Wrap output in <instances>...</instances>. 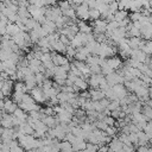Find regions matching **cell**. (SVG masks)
Returning a JSON list of instances; mask_svg holds the SVG:
<instances>
[{
  "mask_svg": "<svg viewBox=\"0 0 152 152\" xmlns=\"http://www.w3.org/2000/svg\"><path fill=\"white\" fill-rule=\"evenodd\" d=\"M10 142L1 141L0 142V152H10Z\"/></svg>",
  "mask_w": 152,
  "mask_h": 152,
  "instance_id": "74e56055",
  "label": "cell"
},
{
  "mask_svg": "<svg viewBox=\"0 0 152 152\" xmlns=\"http://www.w3.org/2000/svg\"><path fill=\"white\" fill-rule=\"evenodd\" d=\"M89 93H90V99H91L93 101H100L101 99L106 97V96H104V91L101 90L100 88L91 89V90H89Z\"/></svg>",
  "mask_w": 152,
  "mask_h": 152,
  "instance_id": "7402d4cb",
  "label": "cell"
},
{
  "mask_svg": "<svg viewBox=\"0 0 152 152\" xmlns=\"http://www.w3.org/2000/svg\"><path fill=\"white\" fill-rule=\"evenodd\" d=\"M148 144H150V145H151V146H152V137H151V138H150V140H148Z\"/></svg>",
  "mask_w": 152,
  "mask_h": 152,
  "instance_id": "b9f144b4",
  "label": "cell"
},
{
  "mask_svg": "<svg viewBox=\"0 0 152 152\" xmlns=\"http://www.w3.org/2000/svg\"><path fill=\"white\" fill-rule=\"evenodd\" d=\"M76 25H77L78 32H81V33H91L93 32V27L89 24H87L84 20H78L77 19Z\"/></svg>",
  "mask_w": 152,
  "mask_h": 152,
  "instance_id": "ffe728a7",
  "label": "cell"
},
{
  "mask_svg": "<svg viewBox=\"0 0 152 152\" xmlns=\"http://www.w3.org/2000/svg\"><path fill=\"white\" fill-rule=\"evenodd\" d=\"M90 69V74H101V66L100 65H88Z\"/></svg>",
  "mask_w": 152,
  "mask_h": 152,
  "instance_id": "f35d334b",
  "label": "cell"
},
{
  "mask_svg": "<svg viewBox=\"0 0 152 152\" xmlns=\"http://www.w3.org/2000/svg\"><path fill=\"white\" fill-rule=\"evenodd\" d=\"M144 40L141 37H129L127 38V43L131 49H140L141 45L144 44Z\"/></svg>",
  "mask_w": 152,
  "mask_h": 152,
  "instance_id": "ac0fdd59",
  "label": "cell"
},
{
  "mask_svg": "<svg viewBox=\"0 0 152 152\" xmlns=\"http://www.w3.org/2000/svg\"><path fill=\"white\" fill-rule=\"evenodd\" d=\"M126 18H128V13H127L126 10H118V11L114 13V20L118 21V23L122 21V20L126 19Z\"/></svg>",
  "mask_w": 152,
  "mask_h": 152,
  "instance_id": "484cf974",
  "label": "cell"
},
{
  "mask_svg": "<svg viewBox=\"0 0 152 152\" xmlns=\"http://www.w3.org/2000/svg\"><path fill=\"white\" fill-rule=\"evenodd\" d=\"M40 120H42L49 128H53L56 125H58V121H57V119H56L55 115H43Z\"/></svg>",
  "mask_w": 152,
  "mask_h": 152,
  "instance_id": "44dd1931",
  "label": "cell"
},
{
  "mask_svg": "<svg viewBox=\"0 0 152 152\" xmlns=\"http://www.w3.org/2000/svg\"><path fill=\"white\" fill-rule=\"evenodd\" d=\"M147 56L152 55V40H144V44L140 48Z\"/></svg>",
  "mask_w": 152,
  "mask_h": 152,
  "instance_id": "83f0119b",
  "label": "cell"
},
{
  "mask_svg": "<svg viewBox=\"0 0 152 152\" xmlns=\"http://www.w3.org/2000/svg\"><path fill=\"white\" fill-rule=\"evenodd\" d=\"M119 108H120V102H119V100L109 101V103H108V106H107V109H108L109 112L115 110V109H119Z\"/></svg>",
  "mask_w": 152,
  "mask_h": 152,
  "instance_id": "1f68e13d",
  "label": "cell"
},
{
  "mask_svg": "<svg viewBox=\"0 0 152 152\" xmlns=\"http://www.w3.org/2000/svg\"><path fill=\"white\" fill-rule=\"evenodd\" d=\"M13 87H14V81H12L11 78H6V80H2L0 90L5 97H10L13 93Z\"/></svg>",
  "mask_w": 152,
  "mask_h": 152,
  "instance_id": "8992f818",
  "label": "cell"
},
{
  "mask_svg": "<svg viewBox=\"0 0 152 152\" xmlns=\"http://www.w3.org/2000/svg\"><path fill=\"white\" fill-rule=\"evenodd\" d=\"M106 77V81H107V83L112 87V86H114V84H118V83H121V84H124V82H125V80H124V77H122V75H120L118 71H113V72H110V74H108V75H106L104 76Z\"/></svg>",
  "mask_w": 152,
  "mask_h": 152,
  "instance_id": "52a82bcc",
  "label": "cell"
},
{
  "mask_svg": "<svg viewBox=\"0 0 152 152\" xmlns=\"http://www.w3.org/2000/svg\"><path fill=\"white\" fill-rule=\"evenodd\" d=\"M75 11H76V18L78 20H89V6L87 4H80L77 6H75Z\"/></svg>",
  "mask_w": 152,
  "mask_h": 152,
  "instance_id": "277c9868",
  "label": "cell"
},
{
  "mask_svg": "<svg viewBox=\"0 0 152 152\" xmlns=\"http://www.w3.org/2000/svg\"><path fill=\"white\" fill-rule=\"evenodd\" d=\"M30 95L32 96V99L37 102V103H45L48 100L45 97V94H44V90L40 86H37L34 87L33 89L30 90Z\"/></svg>",
  "mask_w": 152,
  "mask_h": 152,
  "instance_id": "5b68a950",
  "label": "cell"
},
{
  "mask_svg": "<svg viewBox=\"0 0 152 152\" xmlns=\"http://www.w3.org/2000/svg\"><path fill=\"white\" fill-rule=\"evenodd\" d=\"M42 27L50 34V33H53L57 31V27H56V24L55 21H51V20H45L43 24H42Z\"/></svg>",
  "mask_w": 152,
  "mask_h": 152,
  "instance_id": "603a6c76",
  "label": "cell"
},
{
  "mask_svg": "<svg viewBox=\"0 0 152 152\" xmlns=\"http://www.w3.org/2000/svg\"><path fill=\"white\" fill-rule=\"evenodd\" d=\"M65 56L68 57V59L70 61V59H74V57H75V53H76V48H74V46H71L70 44L69 45H66V49H65Z\"/></svg>",
  "mask_w": 152,
  "mask_h": 152,
  "instance_id": "f1b7e54d",
  "label": "cell"
},
{
  "mask_svg": "<svg viewBox=\"0 0 152 152\" xmlns=\"http://www.w3.org/2000/svg\"><path fill=\"white\" fill-rule=\"evenodd\" d=\"M132 0H118V5H119V10H128L129 4Z\"/></svg>",
  "mask_w": 152,
  "mask_h": 152,
  "instance_id": "836d02e7",
  "label": "cell"
},
{
  "mask_svg": "<svg viewBox=\"0 0 152 152\" xmlns=\"http://www.w3.org/2000/svg\"><path fill=\"white\" fill-rule=\"evenodd\" d=\"M0 1H4V0H0Z\"/></svg>",
  "mask_w": 152,
  "mask_h": 152,
  "instance_id": "ee69618b",
  "label": "cell"
},
{
  "mask_svg": "<svg viewBox=\"0 0 152 152\" xmlns=\"http://www.w3.org/2000/svg\"><path fill=\"white\" fill-rule=\"evenodd\" d=\"M146 57H147V55L141 49H132V52H131V57L129 58H132V59H134L137 62L144 63L145 59H146Z\"/></svg>",
  "mask_w": 152,
  "mask_h": 152,
  "instance_id": "2e32d148",
  "label": "cell"
},
{
  "mask_svg": "<svg viewBox=\"0 0 152 152\" xmlns=\"http://www.w3.org/2000/svg\"><path fill=\"white\" fill-rule=\"evenodd\" d=\"M57 6L61 8L62 13H63L65 10L70 8V7H74V6H71V4L69 2V0H58V1H57Z\"/></svg>",
  "mask_w": 152,
  "mask_h": 152,
  "instance_id": "f546056e",
  "label": "cell"
},
{
  "mask_svg": "<svg viewBox=\"0 0 152 152\" xmlns=\"http://www.w3.org/2000/svg\"><path fill=\"white\" fill-rule=\"evenodd\" d=\"M116 52H118L116 45H113V44H109V43L106 42V43H101L100 44V49H99L97 56H100L102 58H109V57L114 56Z\"/></svg>",
  "mask_w": 152,
  "mask_h": 152,
  "instance_id": "3957f363",
  "label": "cell"
},
{
  "mask_svg": "<svg viewBox=\"0 0 152 152\" xmlns=\"http://www.w3.org/2000/svg\"><path fill=\"white\" fill-rule=\"evenodd\" d=\"M122 146H124V144L120 141V139H119L116 135L113 137L112 140L108 142V147H109V150L113 151V152H121Z\"/></svg>",
  "mask_w": 152,
  "mask_h": 152,
  "instance_id": "e0dca14e",
  "label": "cell"
},
{
  "mask_svg": "<svg viewBox=\"0 0 152 152\" xmlns=\"http://www.w3.org/2000/svg\"><path fill=\"white\" fill-rule=\"evenodd\" d=\"M24 151L25 150L19 145L17 139L11 140V142H10V152H24Z\"/></svg>",
  "mask_w": 152,
  "mask_h": 152,
  "instance_id": "4316f807",
  "label": "cell"
},
{
  "mask_svg": "<svg viewBox=\"0 0 152 152\" xmlns=\"http://www.w3.org/2000/svg\"><path fill=\"white\" fill-rule=\"evenodd\" d=\"M18 108V103L14 102L12 99L10 97H6L4 100V112L5 113H10V114H13V112Z\"/></svg>",
  "mask_w": 152,
  "mask_h": 152,
  "instance_id": "9a60e30c",
  "label": "cell"
},
{
  "mask_svg": "<svg viewBox=\"0 0 152 152\" xmlns=\"http://www.w3.org/2000/svg\"><path fill=\"white\" fill-rule=\"evenodd\" d=\"M93 27L94 33H106V27H107V21L104 19H96L91 23L90 25Z\"/></svg>",
  "mask_w": 152,
  "mask_h": 152,
  "instance_id": "ba28073f",
  "label": "cell"
},
{
  "mask_svg": "<svg viewBox=\"0 0 152 152\" xmlns=\"http://www.w3.org/2000/svg\"><path fill=\"white\" fill-rule=\"evenodd\" d=\"M71 145H72L74 151L84 150L87 146V140H84L83 138H80V137H75V139L71 141Z\"/></svg>",
  "mask_w": 152,
  "mask_h": 152,
  "instance_id": "d6986e66",
  "label": "cell"
},
{
  "mask_svg": "<svg viewBox=\"0 0 152 152\" xmlns=\"http://www.w3.org/2000/svg\"><path fill=\"white\" fill-rule=\"evenodd\" d=\"M106 62H107V64L113 69V70H119V69H121V66H122V64H124V62H122V59L120 58V57H118V56H112V57H109V58H106Z\"/></svg>",
  "mask_w": 152,
  "mask_h": 152,
  "instance_id": "4fadbf2b",
  "label": "cell"
},
{
  "mask_svg": "<svg viewBox=\"0 0 152 152\" xmlns=\"http://www.w3.org/2000/svg\"><path fill=\"white\" fill-rule=\"evenodd\" d=\"M17 140L24 150L36 148V138L33 137V134H20Z\"/></svg>",
  "mask_w": 152,
  "mask_h": 152,
  "instance_id": "7a4b0ae2",
  "label": "cell"
},
{
  "mask_svg": "<svg viewBox=\"0 0 152 152\" xmlns=\"http://www.w3.org/2000/svg\"><path fill=\"white\" fill-rule=\"evenodd\" d=\"M34 78H36L37 86H42V83H43L44 80H45V76H44L43 72H37V74H34Z\"/></svg>",
  "mask_w": 152,
  "mask_h": 152,
  "instance_id": "d590c367",
  "label": "cell"
},
{
  "mask_svg": "<svg viewBox=\"0 0 152 152\" xmlns=\"http://www.w3.org/2000/svg\"><path fill=\"white\" fill-rule=\"evenodd\" d=\"M19 31H20V27L15 23H8L6 25V33L8 36H11V37L14 36V34H17Z\"/></svg>",
  "mask_w": 152,
  "mask_h": 152,
  "instance_id": "cb8c5ba5",
  "label": "cell"
},
{
  "mask_svg": "<svg viewBox=\"0 0 152 152\" xmlns=\"http://www.w3.org/2000/svg\"><path fill=\"white\" fill-rule=\"evenodd\" d=\"M18 107L21 108L23 110H25L26 113L31 112V110H34V109H40L39 104H37V102L32 99L31 95H28L27 93L23 95V99L21 101L18 103Z\"/></svg>",
  "mask_w": 152,
  "mask_h": 152,
  "instance_id": "6da1fadb",
  "label": "cell"
},
{
  "mask_svg": "<svg viewBox=\"0 0 152 152\" xmlns=\"http://www.w3.org/2000/svg\"><path fill=\"white\" fill-rule=\"evenodd\" d=\"M140 32H141V38H144L145 40H152V23L147 21L142 24L140 27Z\"/></svg>",
  "mask_w": 152,
  "mask_h": 152,
  "instance_id": "8fae6325",
  "label": "cell"
},
{
  "mask_svg": "<svg viewBox=\"0 0 152 152\" xmlns=\"http://www.w3.org/2000/svg\"><path fill=\"white\" fill-rule=\"evenodd\" d=\"M72 87H74L75 93H80V91L87 90V88H88V82H87V80H84L83 77H77V78L75 80Z\"/></svg>",
  "mask_w": 152,
  "mask_h": 152,
  "instance_id": "5bb4252c",
  "label": "cell"
},
{
  "mask_svg": "<svg viewBox=\"0 0 152 152\" xmlns=\"http://www.w3.org/2000/svg\"><path fill=\"white\" fill-rule=\"evenodd\" d=\"M59 40H61L64 45H69V44H70V39H69L66 36H64V34H59Z\"/></svg>",
  "mask_w": 152,
  "mask_h": 152,
  "instance_id": "ab89813d",
  "label": "cell"
},
{
  "mask_svg": "<svg viewBox=\"0 0 152 152\" xmlns=\"http://www.w3.org/2000/svg\"><path fill=\"white\" fill-rule=\"evenodd\" d=\"M128 18H129V20H131L132 23L138 21V20L141 18V12H132V13L128 15Z\"/></svg>",
  "mask_w": 152,
  "mask_h": 152,
  "instance_id": "e575fe53",
  "label": "cell"
},
{
  "mask_svg": "<svg viewBox=\"0 0 152 152\" xmlns=\"http://www.w3.org/2000/svg\"><path fill=\"white\" fill-rule=\"evenodd\" d=\"M72 145L68 140H62L59 141V152H72Z\"/></svg>",
  "mask_w": 152,
  "mask_h": 152,
  "instance_id": "d4e9b609",
  "label": "cell"
},
{
  "mask_svg": "<svg viewBox=\"0 0 152 152\" xmlns=\"http://www.w3.org/2000/svg\"><path fill=\"white\" fill-rule=\"evenodd\" d=\"M13 121H14L13 114L4 112L2 115L0 116V125H1L2 128H11V127H13Z\"/></svg>",
  "mask_w": 152,
  "mask_h": 152,
  "instance_id": "30bf717a",
  "label": "cell"
},
{
  "mask_svg": "<svg viewBox=\"0 0 152 152\" xmlns=\"http://www.w3.org/2000/svg\"><path fill=\"white\" fill-rule=\"evenodd\" d=\"M100 18H101V14H100L97 8H89V20L94 21V20L100 19Z\"/></svg>",
  "mask_w": 152,
  "mask_h": 152,
  "instance_id": "4dcf8cb0",
  "label": "cell"
},
{
  "mask_svg": "<svg viewBox=\"0 0 152 152\" xmlns=\"http://www.w3.org/2000/svg\"><path fill=\"white\" fill-rule=\"evenodd\" d=\"M89 55H90V52H89L88 48H87L86 45H83V46H80V48L76 49V53H75L74 59L86 62V59H87V57H88Z\"/></svg>",
  "mask_w": 152,
  "mask_h": 152,
  "instance_id": "7c38bea8",
  "label": "cell"
},
{
  "mask_svg": "<svg viewBox=\"0 0 152 152\" xmlns=\"http://www.w3.org/2000/svg\"><path fill=\"white\" fill-rule=\"evenodd\" d=\"M51 57H52V62L56 66H59V65H64V64H68L69 63V59L66 56H64L63 53H58L56 51H51Z\"/></svg>",
  "mask_w": 152,
  "mask_h": 152,
  "instance_id": "9c48e42d",
  "label": "cell"
},
{
  "mask_svg": "<svg viewBox=\"0 0 152 152\" xmlns=\"http://www.w3.org/2000/svg\"><path fill=\"white\" fill-rule=\"evenodd\" d=\"M108 6H109V11L112 12V13H115L118 10H119V5H118V0H114V1H110L109 4H108Z\"/></svg>",
  "mask_w": 152,
  "mask_h": 152,
  "instance_id": "8d00e7d4",
  "label": "cell"
},
{
  "mask_svg": "<svg viewBox=\"0 0 152 152\" xmlns=\"http://www.w3.org/2000/svg\"><path fill=\"white\" fill-rule=\"evenodd\" d=\"M148 97L150 100H152V88H148Z\"/></svg>",
  "mask_w": 152,
  "mask_h": 152,
  "instance_id": "60d3db41",
  "label": "cell"
},
{
  "mask_svg": "<svg viewBox=\"0 0 152 152\" xmlns=\"http://www.w3.org/2000/svg\"><path fill=\"white\" fill-rule=\"evenodd\" d=\"M97 150H99V145L87 141V146L84 148V152H97Z\"/></svg>",
  "mask_w": 152,
  "mask_h": 152,
  "instance_id": "d6a6232c",
  "label": "cell"
},
{
  "mask_svg": "<svg viewBox=\"0 0 152 152\" xmlns=\"http://www.w3.org/2000/svg\"><path fill=\"white\" fill-rule=\"evenodd\" d=\"M72 152H84V150H80V151H72Z\"/></svg>",
  "mask_w": 152,
  "mask_h": 152,
  "instance_id": "7bdbcfd3",
  "label": "cell"
}]
</instances>
